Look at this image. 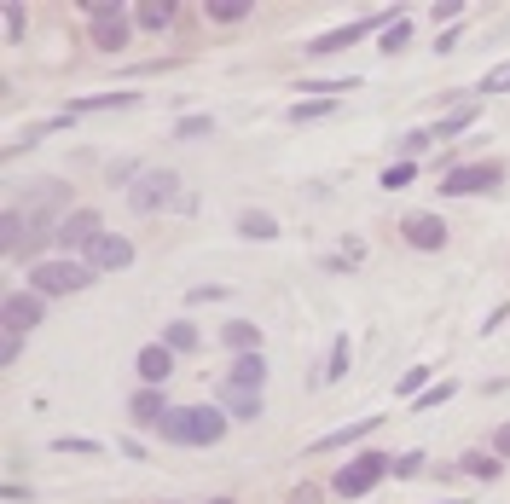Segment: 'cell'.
<instances>
[{
	"label": "cell",
	"instance_id": "6da1fadb",
	"mask_svg": "<svg viewBox=\"0 0 510 504\" xmlns=\"http://www.w3.org/2000/svg\"><path fill=\"white\" fill-rule=\"evenodd\" d=\"M81 12H88V35H93V47H99V53H123L128 35H133V6H116V0H93V6H81Z\"/></svg>",
	"mask_w": 510,
	"mask_h": 504
},
{
	"label": "cell",
	"instance_id": "7a4b0ae2",
	"mask_svg": "<svg viewBox=\"0 0 510 504\" xmlns=\"http://www.w3.org/2000/svg\"><path fill=\"white\" fill-rule=\"evenodd\" d=\"M93 285V267L88 261H35L30 267V290L35 296H76V290H88Z\"/></svg>",
	"mask_w": 510,
	"mask_h": 504
},
{
	"label": "cell",
	"instance_id": "3957f363",
	"mask_svg": "<svg viewBox=\"0 0 510 504\" xmlns=\"http://www.w3.org/2000/svg\"><path fill=\"white\" fill-rule=\"evenodd\" d=\"M128 209H140V215L180 209V175L174 168H145V175H133L128 180Z\"/></svg>",
	"mask_w": 510,
	"mask_h": 504
},
{
	"label": "cell",
	"instance_id": "277c9868",
	"mask_svg": "<svg viewBox=\"0 0 510 504\" xmlns=\"http://www.w3.org/2000/svg\"><path fill=\"white\" fill-rule=\"evenodd\" d=\"M406 18L400 6H383V12H366V18H354V23H343V30H331V35H319L313 41V58H331V53H343V47H354V41H366V35H388L395 23Z\"/></svg>",
	"mask_w": 510,
	"mask_h": 504
},
{
	"label": "cell",
	"instance_id": "5b68a950",
	"mask_svg": "<svg viewBox=\"0 0 510 504\" xmlns=\"http://www.w3.org/2000/svg\"><path fill=\"white\" fill-rule=\"evenodd\" d=\"M388 470H395V464H388L383 452H360V458H354V464H343V475H336V499H360V493H371V487H378Z\"/></svg>",
	"mask_w": 510,
	"mask_h": 504
},
{
	"label": "cell",
	"instance_id": "8992f818",
	"mask_svg": "<svg viewBox=\"0 0 510 504\" xmlns=\"http://www.w3.org/2000/svg\"><path fill=\"white\" fill-rule=\"evenodd\" d=\"M505 180V163H470V168H453L441 180V198H470V192H493Z\"/></svg>",
	"mask_w": 510,
	"mask_h": 504
},
{
	"label": "cell",
	"instance_id": "52a82bcc",
	"mask_svg": "<svg viewBox=\"0 0 510 504\" xmlns=\"http://www.w3.org/2000/svg\"><path fill=\"white\" fill-rule=\"evenodd\" d=\"M47 319V296H35V290H12L6 302H0V330H35Z\"/></svg>",
	"mask_w": 510,
	"mask_h": 504
},
{
	"label": "cell",
	"instance_id": "ba28073f",
	"mask_svg": "<svg viewBox=\"0 0 510 504\" xmlns=\"http://www.w3.org/2000/svg\"><path fill=\"white\" fill-rule=\"evenodd\" d=\"M88 267H93V273H123V267H133V238H123V232L93 238L88 243Z\"/></svg>",
	"mask_w": 510,
	"mask_h": 504
},
{
	"label": "cell",
	"instance_id": "9c48e42d",
	"mask_svg": "<svg viewBox=\"0 0 510 504\" xmlns=\"http://www.w3.org/2000/svg\"><path fill=\"white\" fill-rule=\"evenodd\" d=\"M93 238H105L99 209H76V215H64V226H58V243H64V250H88Z\"/></svg>",
	"mask_w": 510,
	"mask_h": 504
},
{
	"label": "cell",
	"instance_id": "30bf717a",
	"mask_svg": "<svg viewBox=\"0 0 510 504\" xmlns=\"http://www.w3.org/2000/svg\"><path fill=\"white\" fill-rule=\"evenodd\" d=\"M400 238L412 250H446V220L441 215H406L400 220Z\"/></svg>",
	"mask_w": 510,
	"mask_h": 504
},
{
	"label": "cell",
	"instance_id": "8fae6325",
	"mask_svg": "<svg viewBox=\"0 0 510 504\" xmlns=\"http://www.w3.org/2000/svg\"><path fill=\"white\" fill-rule=\"evenodd\" d=\"M168 372H174V348H168V342H151V348H140V383H145V389H163Z\"/></svg>",
	"mask_w": 510,
	"mask_h": 504
},
{
	"label": "cell",
	"instance_id": "7c38bea8",
	"mask_svg": "<svg viewBox=\"0 0 510 504\" xmlns=\"http://www.w3.org/2000/svg\"><path fill=\"white\" fill-rule=\"evenodd\" d=\"M226 435V412L221 406H191V447H215Z\"/></svg>",
	"mask_w": 510,
	"mask_h": 504
},
{
	"label": "cell",
	"instance_id": "4fadbf2b",
	"mask_svg": "<svg viewBox=\"0 0 510 504\" xmlns=\"http://www.w3.org/2000/svg\"><path fill=\"white\" fill-rule=\"evenodd\" d=\"M261 383H267V360L261 354H238L233 372H226V389H250V395H261Z\"/></svg>",
	"mask_w": 510,
	"mask_h": 504
},
{
	"label": "cell",
	"instance_id": "5bb4252c",
	"mask_svg": "<svg viewBox=\"0 0 510 504\" xmlns=\"http://www.w3.org/2000/svg\"><path fill=\"white\" fill-rule=\"evenodd\" d=\"M174 18H180L174 0H140V6H133V30H151V35H163Z\"/></svg>",
	"mask_w": 510,
	"mask_h": 504
},
{
	"label": "cell",
	"instance_id": "9a60e30c",
	"mask_svg": "<svg viewBox=\"0 0 510 504\" xmlns=\"http://www.w3.org/2000/svg\"><path fill=\"white\" fill-rule=\"evenodd\" d=\"M128 412H133V423H163V412H168V400H163V389H133V400H128Z\"/></svg>",
	"mask_w": 510,
	"mask_h": 504
},
{
	"label": "cell",
	"instance_id": "2e32d148",
	"mask_svg": "<svg viewBox=\"0 0 510 504\" xmlns=\"http://www.w3.org/2000/svg\"><path fill=\"white\" fill-rule=\"evenodd\" d=\"M157 435L174 440V447H191V406H168L163 423H157Z\"/></svg>",
	"mask_w": 510,
	"mask_h": 504
},
{
	"label": "cell",
	"instance_id": "e0dca14e",
	"mask_svg": "<svg viewBox=\"0 0 510 504\" xmlns=\"http://www.w3.org/2000/svg\"><path fill=\"white\" fill-rule=\"evenodd\" d=\"M458 470L476 475V482H499V475H505V458H499V452H464V458H458Z\"/></svg>",
	"mask_w": 510,
	"mask_h": 504
},
{
	"label": "cell",
	"instance_id": "ac0fdd59",
	"mask_svg": "<svg viewBox=\"0 0 510 504\" xmlns=\"http://www.w3.org/2000/svg\"><path fill=\"white\" fill-rule=\"evenodd\" d=\"M221 342H226L233 354H255V348H261V325H250V319H233V325L221 330Z\"/></svg>",
	"mask_w": 510,
	"mask_h": 504
},
{
	"label": "cell",
	"instance_id": "d6986e66",
	"mask_svg": "<svg viewBox=\"0 0 510 504\" xmlns=\"http://www.w3.org/2000/svg\"><path fill=\"white\" fill-rule=\"evenodd\" d=\"M221 412H233V417H261V395H250V389H226V383H221Z\"/></svg>",
	"mask_w": 510,
	"mask_h": 504
},
{
	"label": "cell",
	"instance_id": "ffe728a7",
	"mask_svg": "<svg viewBox=\"0 0 510 504\" xmlns=\"http://www.w3.org/2000/svg\"><path fill=\"white\" fill-rule=\"evenodd\" d=\"M238 232H244V238H278V220L261 215V209H244V215H238Z\"/></svg>",
	"mask_w": 510,
	"mask_h": 504
},
{
	"label": "cell",
	"instance_id": "44dd1931",
	"mask_svg": "<svg viewBox=\"0 0 510 504\" xmlns=\"http://www.w3.org/2000/svg\"><path fill=\"white\" fill-rule=\"evenodd\" d=\"M250 0H209V6H203V18H215V23H238V18H250Z\"/></svg>",
	"mask_w": 510,
	"mask_h": 504
},
{
	"label": "cell",
	"instance_id": "7402d4cb",
	"mask_svg": "<svg viewBox=\"0 0 510 504\" xmlns=\"http://www.w3.org/2000/svg\"><path fill=\"white\" fill-rule=\"evenodd\" d=\"M378 423H383V417H366V423H348V429H336V435H319V447H348V440H366ZM319 447H313V452H319Z\"/></svg>",
	"mask_w": 510,
	"mask_h": 504
},
{
	"label": "cell",
	"instance_id": "603a6c76",
	"mask_svg": "<svg viewBox=\"0 0 510 504\" xmlns=\"http://www.w3.org/2000/svg\"><path fill=\"white\" fill-rule=\"evenodd\" d=\"M412 180H418V163H412V157H400V163L383 168V192H400V186H412Z\"/></svg>",
	"mask_w": 510,
	"mask_h": 504
},
{
	"label": "cell",
	"instance_id": "cb8c5ba5",
	"mask_svg": "<svg viewBox=\"0 0 510 504\" xmlns=\"http://www.w3.org/2000/svg\"><path fill=\"white\" fill-rule=\"evenodd\" d=\"M116 105H133V93H93V99L70 105V116H81V110H116Z\"/></svg>",
	"mask_w": 510,
	"mask_h": 504
},
{
	"label": "cell",
	"instance_id": "d4e9b609",
	"mask_svg": "<svg viewBox=\"0 0 510 504\" xmlns=\"http://www.w3.org/2000/svg\"><path fill=\"white\" fill-rule=\"evenodd\" d=\"M163 342H168V348H174V354H191V348H198V330H191L186 319H174V325L163 330Z\"/></svg>",
	"mask_w": 510,
	"mask_h": 504
},
{
	"label": "cell",
	"instance_id": "484cf974",
	"mask_svg": "<svg viewBox=\"0 0 510 504\" xmlns=\"http://www.w3.org/2000/svg\"><path fill=\"white\" fill-rule=\"evenodd\" d=\"M470 122H476V110H453V116H441V122H435V140H453V133H464L470 128Z\"/></svg>",
	"mask_w": 510,
	"mask_h": 504
},
{
	"label": "cell",
	"instance_id": "4316f807",
	"mask_svg": "<svg viewBox=\"0 0 510 504\" xmlns=\"http://www.w3.org/2000/svg\"><path fill=\"white\" fill-rule=\"evenodd\" d=\"M423 383H429V365H412V372L395 383V395H400V400H418V395H423Z\"/></svg>",
	"mask_w": 510,
	"mask_h": 504
},
{
	"label": "cell",
	"instance_id": "83f0119b",
	"mask_svg": "<svg viewBox=\"0 0 510 504\" xmlns=\"http://www.w3.org/2000/svg\"><path fill=\"white\" fill-rule=\"evenodd\" d=\"M336 99H296L290 105V122H313V116H331Z\"/></svg>",
	"mask_w": 510,
	"mask_h": 504
},
{
	"label": "cell",
	"instance_id": "f1b7e54d",
	"mask_svg": "<svg viewBox=\"0 0 510 504\" xmlns=\"http://www.w3.org/2000/svg\"><path fill=\"white\" fill-rule=\"evenodd\" d=\"M406 41H412V18H400V23H395L388 35H378V47H383V53H400Z\"/></svg>",
	"mask_w": 510,
	"mask_h": 504
},
{
	"label": "cell",
	"instance_id": "f546056e",
	"mask_svg": "<svg viewBox=\"0 0 510 504\" xmlns=\"http://www.w3.org/2000/svg\"><path fill=\"white\" fill-rule=\"evenodd\" d=\"M453 395H458V383H435V389H423L412 406H418V412H429V406H441V400H453Z\"/></svg>",
	"mask_w": 510,
	"mask_h": 504
},
{
	"label": "cell",
	"instance_id": "4dcf8cb0",
	"mask_svg": "<svg viewBox=\"0 0 510 504\" xmlns=\"http://www.w3.org/2000/svg\"><path fill=\"white\" fill-rule=\"evenodd\" d=\"M343 372H348V337H336V348H331V365H325V383H336Z\"/></svg>",
	"mask_w": 510,
	"mask_h": 504
},
{
	"label": "cell",
	"instance_id": "1f68e13d",
	"mask_svg": "<svg viewBox=\"0 0 510 504\" xmlns=\"http://www.w3.org/2000/svg\"><path fill=\"white\" fill-rule=\"evenodd\" d=\"M209 128H215L209 116H186V122H180L174 133H180V140H203V133H209Z\"/></svg>",
	"mask_w": 510,
	"mask_h": 504
},
{
	"label": "cell",
	"instance_id": "d6a6232c",
	"mask_svg": "<svg viewBox=\"0 0 510 504\" xmlns=\"http://www.w3.org/2000/svg\"><path fill=\"white\" fill-rule=\"evenodd\" d=\"M0 18H6V41H18L23 35V6L12 0V6H0Z\"/></svg>",
	"mask_w": 510,
	"mask_h": 504
},
{
	"label": "cell",
	"instance_id": "836d02e7",
	"mask_svg": "<svg viewBox=\"0 0 510 504\" xmlns=\"http://www.w3.org/2000/svg\"><path fill=\"white\" fill-rule=\"evenodd\" d=\"M18 348H23V337H18V330H0V365H12V360H18Z\"/></svg>",
	"mask_w": 510,
	"mask_h": 504
},
{
	"label": "cell",
	"instance_id": "e575fe53",
	"mask_svg": "<svg viewBox=\"0 0 510 504\" xmlns=\"http://www.w3.org/2000/svg\"><path fill=\"white\" fill-rule=\"evenodd\" d=\"M53 447H58V452H99V440H81V435H58Z\"/></svg>",
	"mask_w": 510,
	"mask_h": 504
},
{
	"label": "cell",
	"instance_id": "d590c367",
	"mask_svg": "<svg viewBox=\"0 0 510 504\" xmlns=\"http://www.w3.org/2000/svg\"><path fill=\"white\" fill-rule=\"evenodd\" d=\"M418 470H423V452H406V458H395V475H406V482H412Z\"/></svg>",
	"mask_w": 510,
	"mask_h": 504
},
{
	"label": "cell",
	"instance_id": "8d00e7d4",
	"mask_svg": "<svg viewBox=\"0 0 510 504\" xmlns=\"http://www.w3.org/2000/svg\"><path fill=\"white\" fill-rule=\"evenodd\" d=\"M488 93H510V64L505 70H488V81H481Z\"/></svg>",
	"mask_w": 510,
	"mask_h": 504
},
{
	"label": "cell",
	"instance_id": "74e56055",
	"mask_svg": "<svg viewBox=\"0 0 510 504\" xmlns=\"http://www.w3.org/2000/svg\"><path fill=\"white\" fill-rule=\"evenodd\" d=\"M290 504H319V487H313V482H302V487H290Z\"/></svg>",
	"mask_w": 510,
	"mask_h": 504
},
{
	"label": "cell",
	"instance_id": "f35d334b",
	"mask_svg": "<svg viewBox=\"0 0 510 504\" xmlns=\"http://www.w3.org/2000/svg\"><path fill=\"white\" fill-rule=\"evenodd\" d=\"M435 18H441L446 30H453V18H464V6H453V0H441V6H435Z\"/></svg>",
	"mask_w": 510,
	"mask_h": 504
},
{
	"label": "cell",
	"instance_id": "ab89813d",
	"mask_svg": "<svg viewBox=\"0 0 510 504\" xmlns=\"http://www.w3.org/2000/svg\"><path fill=\"white\" fill-rule=\"evenodd\" d=\"M221 296H226L221 285H198V290H191V302H221Z\"/></svg>",
	"mask_w": 510,
	"mask_h": 504
},
{
	"label": "cell",
	"instance_id": "60d3db41",
	"mask_svg": "<svg viewBox=\"0 0 510 504\" xmlns=\"http://www.w3.org/2000/svg\"><path fill=\"white\" fill-rule=\"evenodd\" d=\"M493 452H499V458H510V423L493 429Z\"/></svg>",
	"mask_w": 510,
	"mask_h": 504
},
{
	"label": "cell",
	"instance_id": "b9f144b4",
	"mask_svg": "<svg viewBox=\"0 0 510 504\" xmlns=\"http://www.w3.org/2000/svg\"><path fill=\"white\" fill-rule=\"evenodd\" d=\"M209 504H233V499H209Z\"/></svg>",
	"mask_w": 510,
	"mask_h": 504
},
{
	"label": "cell",
	"instance_id": "7bdbcfd3",
	"mask_svg": "<svg viewBox=\"0 0 510 504\" xmlns=\"http://www.w3.org/2000/svg\"><path fill=\"white\" fill-rule=\"evenodd\" d=\"M441 504H458V499H441Z\"/></svg>",
	"mask_w": 510,
	"mask_h": 504
},
{
	"label": "cell",
	"instance_id": "ee69618b",
	"mask_svg": "<svg viewBox=\"0 0 510 504\" xmlns=\"http://www.w3.org/2000/svg\"><path fill=\"white\" fill-rule=\"evenodd\" d=\"M163 504H174V499H163Z\"/></svg>",
	"mask_w": 510,
	"mask_h": 504
}]
</instances>
